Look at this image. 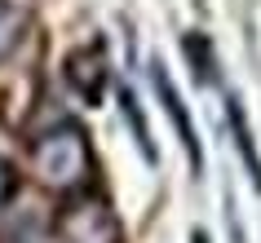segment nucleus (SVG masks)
I'll list each match as a JSON object with an SVG mask.
<instances>
[{"label":"nucleus","mask_w":261,"mask_h":243,"mask_svg":"<svg viewBox=\"0 0 261 243\" xmlns=\"http://www.w3.org/2000/svg\"><path fill=\"white\" fill-rule=\"evenodd\" d=\"M31 168L40 177L44 186L54 190H80L93 173V150H89V137H84L80 124H54L49 133L36 137V146H31Z\"/></svg>","instance_id":"nucleus-1"},{"label":"nucleus","mask_w":261,"mask_h":243,"mask_svg":"<svg viewBox=\"0 0 261 243\" xmlns=\"http://www.w3.org/2000/svg\"><path fill=\"white\" fill-rule=\"evenodd\" d=\"M58 239L62 243H120V221L102 195H75L58 212Z\"/></svg>","instance_id":"nucleus-2"},{"label":"nucleus","mask_w":261,"mask_h":243,"mask_svg":"<svg viewBox=\"0 0 261 243\" xmlns=\"http://www.w3.org/2000/svg\"><path fill=\"white\" fill-rule=\"evenodd\" d=\"M151 84H155V97H160V106H164L168 124H173V133H177L181 150H186V159H191V173L199 177V173H204V146H199V133H195L191 106H186V97H181L177 84H173V71H168L160 58L151 62Z\"/></svg>","instance_id":"nucleus-3"},{"label":"nucleus","mask_w":261,"mask_h":243,"mask_svg":"<svg viewBox=\"0 0 261 243\" xmlns=\"http://www.w3.org/2000/svg\"><path fill=\"white\" fill-rule=\"evenodd\" d=\"M67 84L89 102V106L102 102V93H107V84H111V62H107L102 40L80 44L75 53H67Z\"/></svg>","instance_id":"nucleus-4"},{"label":"nucleus","mask_w":261,"mask_h":243,"mask_svg":"<svg viewBox=\"0 0 261 243\" xmlns=\"http://www.w3.org/2000/svg\"><path fill=\"white\" fill-rule=\"evenodd\" d=\"M226 124H230L234 150H239V159H244V173H248V181H252V190H261V150H257V137H252V124H248V106H244L239 93L226 97Z\"/></svg>","instance_id":"nucleus-5"},{"label":"nucleus","mask_w":261,"mask_h":243,"mask_svg":"<svg viewBox=\"0 0 261 243\" xmlns=\"http://www.w3.org/2000/svg\"><path fill=\"white\" fill-rule=\"evenodd\" d=\"M120 115L128 120V128H133V142H138L142 159L160 164V150H155V142H151V124H146V115H142V102H138V93L124 89V84H120Z\"/></svg>","instance_id":"nucleus-6"},{"label":"nucleus","mask_w":261,"mask_h":243,"mask_svg":"<svg viewBox=\"0 0 261 243\" xmlns=\"http://www.w3.org/2000/svg\"><path fill=\"white\" fill-rule=\"evenodd\" d=\"M181 53H186V62H191V75H195L199 84L213 80L217 58H213V40H208L204 31H186V36H181Z\"/></svg>","instance_id":"nucleus-7"},{"label":"nucleus","mask_w":261,"mask_h":243,"mask_svg":"<svg viewBox=\"0 0 261 243\" xmlns=\"http://www.w3.org/2000/svg\"><path fill=\"white\" fill-rule=\"evenodd\" d=\"M22 31H27V14H22L18 5H9V0H0V62L18 49Z\"/></svg>","instance_id":"nucleus-8"},{"label":"nucleus","mask_w":261,"mask_h":243,"mask_svg":"<svg viewBox=\"0 0 261 243\" xmlns=\"http://www.w3.org/2000/svg\"><path fill=\"white\" fill-rule=\"evenodd\" d=\"M14 195H18V168L5 159V155H0V208L14 199Z\"/></svg>","instance_id":"nucleus-9"},{"label":"nucleus","mask_w":261,"mask_h":243,"mask_svg":"<svg viewBox=\"0 0 261 243\" xmlns=\"http://www.w3.org/2000/svg\"><path fill=\"white\" fill-rule=\"evenodd\" d=\"M191 243H213V239H208V230H191Z\"/></svg>","instance_id":"nucleus-10"}]
</instances>
